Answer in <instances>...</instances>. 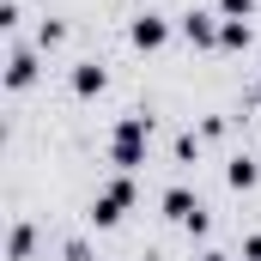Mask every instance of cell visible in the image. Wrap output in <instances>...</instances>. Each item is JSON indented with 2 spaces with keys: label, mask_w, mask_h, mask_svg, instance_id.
Masks as SVG:
<instances>
[{
  "label": "cell",
  "mask_w": 261,
  "mask_h": 261,
  "mask_svg": "<svg viewBox=\"0 0 261 261\" xmlns=\"http://www.w3.org/2000/svg\"><path fill=\"white\" fill-rule=\"evenodd\" d=\"M146 134H152L146 116H122V122H116V134H110V158H116L122 176H128L134 164H146Z\"/></svg>",
  "instance_id": "1"
},
{
  "label": "cell",
  "mask_w": 261,
  "mask_h": 261,
  "mask_svg": "<svg viewBox=\"0 0 261 261\" xmlns=\"http://www.w3.org/2000/svg\"><path fill=\"white\" fill-rule=\"evenodd\" d=\"M128 206H134V176H116L103 195L91 200V225H103V231H110V225H122V213H128Z\"/></svg>",
  "instance_id": "2"
},
{
  "label": "cell",
  "mask_w": 261,
  "mask_h": 261,
  "mask_svg": "<svg viewBox=\"0 0 261 261\" xmlns=\"http://www.w3.org/2000/svg\"><path fill=\"white\" fill-rule=\"evenodd\" d=\"M164 213H170L176 225H189V231H206V206H200L189 189H164Z\"/></svg>",
  "instance_id": "3"
},
{
  "label": "cell",
  "mask_w": 261,
  "mask_h": 261,
  "mask_svg": "<svg viewBox=\"0 0 261 261\" xmlns=\"http://www.w3.org/2000/svg\"><path fill=\"white\" fill-rule=\"evenodd\" d=\"M128 37H134V49H164V37H170V24L158 18V12H140L128 24Z\"/></svg>",
  "instance_id": "4"
},
{
  "label": "cell",
  "mask_w": 261,
  "mask_h": 261,
  "mask_svg": "<svg viewBox=\"0 0 261 261\" xmlns=\"http://www.w3.org/2000/svg\"><path fill=\"white\" fill-rule=\"evenodd\" d=\"M182 37H189L195 49H213V43H219V24H213V12H182Z\"/></svg>",
  "instance_id": "5"
},
{
  "label": "cell",
  "mask_w": 261,
  "mask_h": 261,
  "mask_svg": "<svg viewBox=\"0 0 261 261\" xmlns=\"http://www.w3.org/2000/svg\"><path fill=\"white\" fill-rule=\"evenodd\" d=\"M31 79H37V55H31V49H12V61H6V85L24 91Z\"/></svg>",
  "instance_id": "6"
},
{
  "label": "cell",
  "mask_w": 261,
  "mask_h": 261,
  "mask_svg": "<svg viewBox=\"0 0 261 261\" xmlns=\"http://www.w3.org/2000/svg\"><path fill=\"white\" fill-rule=\"evenodd\" d=\"M73 91H79V97H97V91H103V67H97V61H79V67H73Z\"/></svg>",
  "instance_id": "7"
},
{
  "label": "cell",
  "mask_w": 261,
  "mask_h": 261,
  "mask_svg": "<svg viewBox=\"0 0 261 261\" xmlns=\"http://www.w3.org/2000/svg\"><path fill=\"white\" fill-rule=\"evenodd\" d=\"M219 49H249V18H225L219 24Z\"/></svg>",
  "instance_id": "8"
},
{
  "label": "cell",
  "mask_w": 261,
  "mask_h": 261,
  "mask_svg": "<svg viewBox=\"0 0 261 261\" xmlns=\"http://www.w3.org/2000/svg\"><path fill=\"white\" fill-rule=\"evenodd\" d=\"M225 176H231V189H255V158H231V170H225Z\"/></svg>",
  "instance_id": "9"
},
{
  "label": "cell",
  "mask_w": 261,
  "mask_h": 261,
  "mask_svg": "<svg viewBox=\"0 0 261 261\" xmlns=\"http://www.w3.org/2000/svg\"><path fill=\"white\" fill-rule=\"evenodd\" d=\"M219 12H225V18H249V12H255V0H219Z\"/></svg>",
  "instance_id": "10"
},
{
  "label": "cell",
  "mask_w": 261,
  "mask_h": 261,
  "mask_svg": "<svg viewBox=\"0 0 261 261\" xmlns=\"http://www.w3.org/2000/svg\"><path fill=\"white\" fill-rule=\"evenodd\" d=\"M31 255V225H18V231H12V261H24Z\"/></svg>",
  "instance_id": "11"
},
{
  "label": "cell",
  "mask_w": 261,
  "mask_h": 261,
  "mask_svg": "<svg viewBox=\"0 0 261 261\" xmlns=\"http://www.w3.org/2000/svg\"><path fill=\"white\" fill-rule=\"evenodd\" d=\"M243 261H261V237H249V243H243Z\"/></svg>",
  "instance_id": "12"
},
{
  "label": "cell",
  "mask_w": 261,
  "mask_h": 261,
  "mask_svg": "<svg viewBox=\"0 0 261 261\" xmlns=\"http://www.w3.org/2000/svg\"><path fill=\"white\" fill-rule=\"evenodd\" d=\"M200 261H231V255H219V249H206V255H200Z\"/></svg>",
  "instance_id": "13"
},
{
  "label": "cell",
  "mask_w": 261,
  "mask_h": 261,
  "mask_svg": "<svg viewBox=\"0 0 261 261\" xmlns=\"http://www.w3.org/2000/svg\"><path fill=\"white\" fill-rule=\"evenodd\" d=\"M255 103H261V79H255Z\"/></svg>",
  "instance_id": "14"
}]
</instances>
